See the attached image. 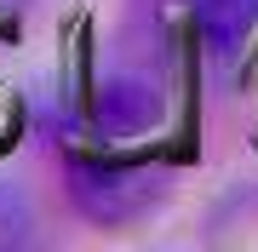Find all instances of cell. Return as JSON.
<instances>
[{"instance_id": "obj_1", "label": "cell", "mask_w": 258, "mask_h": 252, "mask_svg": "<svg viewBox=\"0 0 258 252\" xmlns=\"http://www.w3.org/2000/svg\"><path fill=\"white\" fill-rule=\"evenodd\" d=\"M161 178L144 166H75V195H81L86 218L115 224V218H138L155 201Z\"/></svg>"}, {"instance_id": "obj_4", "label": "cell", "mask_w": 258, "mask_h": 252, "mask_svg": "<svg viewBox=\"0 0 258 252\" xmlns=\"http://www.w3.org/2000/svg\"><path fill=\"white\" fill-rule=\"evenodd\" d=\"M29 235H35V201H29L23 184L0 178V252H6V246H23Z\"/></svg>"}, {"instance_id": "obj_5", "label": "cell", "mask_w": 258, "mask_h": 252, "mask_svg": "<svg viewBox=\"0 0 258 252\" xmlns=\"http://www.w3.org/2000/svg\"><path fill=\"white\" fill-rule=\"evenodd\" d=\"M29 0H0V18H12V12H23Z\"/></svg>"}, {"instance_id": "obj_2", "label": "cell", "mask_w": 258, "mask_h": 252, "mask_svg": "<svg viewBox=\"0 0 258 252\" xmlns=\"http://www.w3.org/2000/svg\"><path fill=\"white\" fill-rule=\"evenodd\" d=\"M155 92L138 80H115L98 92V126L109 132V138H132V132H144L149 121H155Z\"/></svg>"}, {"instance_id": "obj_3", "label": "cell", "mask_w": 258, "mask_h": 252, "mask_svg": "<svg viewBox=\"0 0 258 252\" xmlns=\"http://www.w3.org/2000/svg\"><path fill=\"white\" fill-rule=\"evenodd\" d=\"M195 23H201L207 46L235 52L258 23V0H195Z\"/></svg>"}]
</instances>
